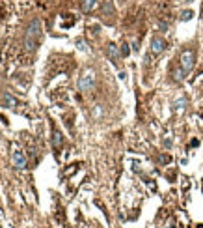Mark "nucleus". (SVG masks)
Masks as SVG:
<instances>
[{
	"instance_id": "obj_1",
	"label": "nucleus",
	"mask_w": 203,
	"mask_h": 228,
	"mask_svg": "<svg viewBox=\"0 0 203 228\" xmlns=\"http://www.w3.org/2000/svg\"><path fill=\"white\" fill-rule=\"evenodd\" d=\"M39 36H41V22H39V21H34L32 25L28 26L26 36H24V49H26V51H34V49L37 47Z\"/></svg>"
},
{
	"instance_id": "obj_2",
	"label": "nucleus",
	"mask_w": 203,
	"mask_h": 228,
	"mask_svg": "<svg viewBox=\"0 0 203 228\" xmlns=\"http://www.w3.org/2000/svg\"><path fill=\"white\" fill-rule=\"evenodd\" d=\"M93 84H95V71L93 69H86L78 79V90H84L86 92V90H92Z\"/></svg>"
},
{
	"instance_id": "obj_3",
	"label": "nucleus",
	"mask_w": 203,
	"mask_h": 228,
	"mask_svg": "<svg viewBox=\"0 0 203 228\" xmlns=\"http://www.w3.org/2000/svg\"><path fill=\"white\" fill-rule=\"evenodd\" d=\"M11 163H13V167L19 168V170L26 167V157H24V153H22L19 148L13 150V153H11Z\"/></svg>"
},
{
	"instance_id": "obj_4",
	"label": "nucleus",
	"mask_w": 203,
	"mask_h": 228,
	"mask_svg": "<svg viewBox=\"0 0 203 228\" xmlns=\"http://www.w3.org/2000/svg\"><path fill=\"white\" fill-rule=\"evenodd\" d=\"M181 67L185 71H190L194 67V53L192 51H183L181 53Z\"/></svg>"
},
{
	"instance_id": "obj_5",
	"label": "nucleus",
	"mask_w": 203,
	"mask_h": 228,
	"mask_svg": "<svg viewBox=\"0 0 203 228\" xmlns=\"http://www.w3.org/2000/svg\"><path fill=\"white\" fill-rule=\"evenodd\" d=\"M166 49V41L162 37H153L151 39V53L153 54H160Z\"/></svg>"
},
{
	"instance_id": "obj_6",
	"label": "nucleus",
	"mask_w": 203,
	"mask_h": 228,
	"mask_svg": "<svg viewBox=\"0 0 203 228\" xmlns=\"http://www.w3.org/2000/svg\"><path fill=\"white\" fill-rule=\"evenodd\" d=\"M106 53H108V56L112 58V62H118V60H119V53H121V51H118V45L110 43L108 47H106Z\"/></svg>"
},
{
	"instance_id": "obj_7",
	"label": "nucleus",
	"mask_w": 203,
	"mask_h": 228,
	"mask_svg": "<svg viewBox=\"0 0 203 228\" xmlns=\"http://www.w3.org/2000/svg\"><path fill=\"white\" fill-rule=\"evenodd\" d=\"M97 4V0H82V10L84 11H92Z\"/></svg>"
},
{
	"instance_id": "obj_8",
	"label": "nucleus",
	"mask_w": 203,
	"mask_h": 228,
	"mask_svg": "<svg viewBox=\"0 0 203 228\" xmlns=\"http://www.w3.org/2000/svg\"><path fill=\"white\" fill-rule=\"evenodd\" d=\"M13 105H15V99H13L9 94H4V107H6V108H11Z\"/></svg>"
},
{
	"instance_id": "obj_9",
	"label": "nucleus",
	"mask_w": 203,
	"mask_h": 228,
	"mask_svg": "<svg viewBox=\"0 0 203 228\" xmlns=\"http://www.w3.org/2000/svg\"><path fill=\"white\" fill-rule=\"evenodd\" d=\"M185 73H186V71L183 69V67H181V69H175V71H173V79H175V81H183Z\"/></svg>"
},
{
	"instance_id": "obj_10",
	"label": "nucleus",
	"mask_w": 203,
	"mask_h": 228,
	"mask_svg": "<svg viewBox=\"0 0 203 228\" xmlns=\"http://www.w3.org/2000/svg\"><path fill=\"white\" fill-rule=\"evenodd\" d=\"M185 105H186V101H185V99H177L173 108H175V110H183V107H185Z\"/></svg>"
},
{
	"instance_id": "obj_11",
	"label": "nucleus",
	"mask_w": 203,
	"mask_h": 228,
	"mask_svg": "<svg viewBox=\"0 0 203 228\" xmlns=\"http://www.w3.org/2000/svg\"><path fill=\"white\" fill-rule=\"evenodd\" d=\"M192 15H194V13H192L190 10H186V11H183V13H181V19H183V21H190V19H192Z\"/></svg>"
},
{
	"instance_id": "obj_12",
	"label": "nucleus",
	"mask_w": 203,
	"mask_h": 228,
	"mask_svg": "<svg viewBox=\"0 0 203 228\" xmlns=\"http://www.w3.org/2000/svg\"><path fill=\"white\" fill-rule=\"evenodd\" d=\"M60 144H62V135L56 131V133H54V146H56V148H60Z\"/></svg>"
},
{
	"instance_id": "obj_13",
	"label": "nucleus",
	"mask_w": 203,
	"mask_h": 228,
	"mask_svg": "<svg viewBox=\"0 0 203 228\" xmlns=\"http://www.w3.org/2000/svg\"><path fill=\"white\" fill-rule=\"evenodd\" d=\"M129 53H130V49L127 47V43H123V45H121V54H123V56H129Z\"/></svg>"
}]
</instances>
